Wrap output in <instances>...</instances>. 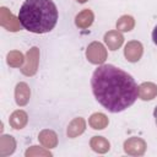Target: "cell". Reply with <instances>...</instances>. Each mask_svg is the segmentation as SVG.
Here are the masks:
<instances>
[{
  "instance_id": "cell-1",
  "label": "cell",
  "mask_w": 157,
  "mask_h": 157,
  "mask_svg": "<svg viewBox=\"0 0 157 157\" xmlns=\"http://www.w3.org/2000/svg\"><path fill=\"white\" fill-rule=\"evenodd\" d=\"M91 87L98 103L110 113L125 110L139 97V87L132 76L112 64L101 65L94 70Z\"/></svg>"
},
{
  "instance_id": "cell-2",
  "label": "cell",
  "mask_w": 157,
  "mask_h": 157,
  "mask_svg": "<svg viewBox=\"0 0 157 157\" xmlns=\"http://www.w3.org/2000/svg\"><path fill=\"white\" fill-rule=\"evenodd\" d=\"M58 9L53 0H25L18 11L21 26L32 33L50 32L58 22Z\"/></svg>"
},
{
  "instance_id": "cell-3",
  "label": "cell",
  "mask_w": 157,
  "mask_h": 157,
  "mask_svg": "<svg viewBox=\"0 0 157 157\" xmlns=\"http://www.w3.org/2000/svg\"><path fill=\"white\" fill-rule=\"evenodd\" d=\"M86 56L92 64H102L107 59V50L99 42H92L86 50Z\"/></svg>"
},
{
  "instance_id": "cell-4",
  "label": "cell",
  "mask_w": 157,
  "mask_h": 157,
  "mask_svg": "<svg viewBox=\"0 0 157 157\" xmlns=\"http://www.w3.org/2000/svg\"><path fill=\"white\" fill-rule=\"evenodd\" d=\"M39 63V49L37 47L31 48L26 55V64L21 67V72L26 76H33L38 70Z\"/></svg>"
},
{
  "instance_id": "cell-5",
  "label": "cell",
  "mask_w": 157,
  "mask_h": 157,
  "mask_svg": "<svg viewBox=\"0 0 157 157\" xmlns=\"http://www.w3.org/2000/svg\"><path fill=\"white\" fill-rule=\"evenodd\" d=\"M146 147V142L141 137H130L124 142V151L130 156H142Z\"/></svg>"
},
{
  "instance_id": "cell-6",
  "label": "cell",
  "mask_w": 157,
  "mask_h": 157,
  "mask_svg": "<svg viewBox=\"0 0 157 157\" xmlns=\"http://www.w3.org/2000/svg\"><path fill=\"white\" fill-rule=\"evenodd\" d=\"M0 23L4 28H6L7 31L11 32H16L20 29V21L18 17L16 18L6 7H1L0 9Z\"/></svg>"
},
{
  "instance_id": "cell-7",
  "label": "cell",
  "mask_w": 157,
  "mask_h": 157,
  "mask_svg": "<svg viewBox=\"0 0 157 157\" xmlns=\"http://www.w3.org/2000/svg\"><path fill=\"white\" fill-rule=\"evenodd\" d=\"M142 53H144V48H142V44L137 40H130L128 42V44L125 45V49H124V55L128 61L130 63H136L141 59L142 56Z\"/></svg>"
},
{
  "instance_id": "cell-8",
  "label": "cell",
  "mask_w": 157,
  "mask_h": 157,
  "mask_svg": "<svg viewBox=\"0 0 157 157\" xmlns=\"http://www.w3.org/2000/svg\"><path fill=\"white\" fill-rule=\"evenodd\" d=\"M29 96H31V91H29V87L26 82H20L16 85L15 99H16V103L18 105H26L29 101Z\"/></svg>"
},
{
  "instance_id": "cell-9",
  "label": "cell",
  "mask_w": 157,
  "mask_h": 157,
  "mask_svg": "<svg viewBox=\"0 0 157 157\" xmlns=\"http://www.w3.org/2000/svg\"><path fill=\"white\" fill-rule=\"evenodd\" d=\"M104 42L110 50H117L118 48L121 47L124 42V37L119 31H109L104 34Z\"/></svg>"
},
{
  "instance_id": "cell-10",
  "label": "cell",
  "mask_w": 157,
  "mask_h": 157,
  "mask_svg": "<svg viewBox=\"0 0 157 157\" xmlns=\"http://www.w3.org/2000/svg\"><path fill=\"white\" fill-rule=\"evenodd\" d=\"M38 140L39 142L45 147V148H54L58 145V136L53 130L45 129L42 130L38 135Z\"/></svg>"
},
{
  "instance_id": "cell-11",
  "label": "cell",
  "mask_w": 157,
  "mask_h": 157,
  "mask_svg": "<svg viewBox=\"0 0 157 157\" xmlns=\"http://www.w3.org/2000/svg\"><path fill=\"white\" fill-rule=\"evenodd\" d=\"M157 96V85L153 82H144L139 86V97L142 101H151Z\"/></svg>"
},
{
  "instance_id": "cell-12",
  "label": "cell",
  "mask_w": 157,
  "mask_h": 157,
  "mask_svg": "<svg viewBox=\"0 0 157 157\" xmlns=\"http://www.w3.org/2000/svg\"><path fill=\"white\" fill-rule=\"evenodd\" d=\"M85 129H86V121H85V119L83 118H75L70 124H69V126H67V136L69 137H71V139H74V137H76V136H78V135H81L83 131H85Z\"/></svg>"
},
{
  "instance_id": "cell-13",
  "label": "cell",
  "mask_w": 157,
  "mask_h": 157,
  "mask_svg": "<svg viewBox=\"0 0 157 157\" xmlns=\"http://www.w3.org/2000/svg\"><path fill=\"white\" fill-rule=\"evenodd\" d=\"M16 141L11 135H2L0 137V156L5 157L15 151Z\"/></svg>"
},
{
  "instance_id": "cell-14",
  "label": "cell",
  "mask_w": 157,
  "mask_h": 157,
  "mask_svg": "<svg viewBox=\"0 0 157 157\" xmlns=\"http://www.w3.org/2000/svg\"><path fill=\"white\" fill-rule=\"evenodd\" d=\"M93 20H94V15L93 12L90 10V9H85L82 10L75 18V23L78 28H87L90 27L92 23H93Z\"/></svg>"
},
{
  "instance_id": "cell-15",
  "label": "cell",
  "mask_w": 157,
  "mask_h": 157,
  "mask_svg": "<svg viewBox=\"0 0 157 157\" xmlns=\"http://www.w3.org/2000/svg\"><path fill=\"white\" fill-rule=\"evenodd\" d=\"M27 120H28V117H27V113L26 112H23V110H16V112H13L10 115L9 123L11 125V128L18 130V129H22V128L26 126Z\"/></svg>"
},
{
  "instance_id": "cell-16",
  "label": "cell",
  "mask_w": 157,
  "mask_h": 157,
  "mask_svg": "<svg viewBox=\"0 0 157 157\" xmlns=\"http://www.w3.org/2000/svg\"><path fill=\"white\" fill-rule=\"evenodd\" d=\"M90 146L94 152L98 153H105L110 148L109 141L103 136H93L90 141Z\"/></svg>"
},
{
  "instance_id": "cell-17",
  "label": "cell",
  "mask_w": 157,
  "mask_h": 157,
  "mask_svg": "<svg viewBox=\"0 0 157 157\" xmlns=\"http://www.w3.org/2000/svg\"><path fill=\"white\" fill-rule=\"evenodd\" d=\"M109 120L107 118V115H104L103 113H94L88 119V124L92 129L94 130H102L108 125Z\"/></svg>"
},
{
  "instance_id": "cell-18",
  "label": "cell",
  "mask_w": 157,
  "mask_h": 157,
  "mask_svg": "<svg viewBox=\"0 0 157 157\" xmlns=\"http://www.w3.org/2000/svg\"><path fill=\"white\" fill-rule=\"evenodd\" d=\"M134 26H135V20L129 15H124L117 21V28L118 31L121 32H129L134 28Z\"/></svg>"
},
{
  "instance_id": "cell-19",
  "label": "cell",
  "mask_w": 157,
  "mask_h": 157,
  "mask_svg": "<svg viewBox=\"0 0 157 157\" xmlns=\"http://www.w3.org/2000/svg\"><path fill=\"white\" fill-rule=\"evenodd\" d=\"M25 61V58L22 55V53L17 52V50H12L7 54V64L12 67H20Z\"/></svg>"
},
{
  "instance_id": "cell-20",
  "label": "cell",
  "mask_w": 157,
  "mask_h": 157,
  "mask_svg": "<svg viewBox=\"0 0 157 157\" xmlns=\"http://www.w3.org/2000/svg\"><path fill=\"white\" fill-rule=\"evenodd\" d=\"M32 156H52V153L49 151L44 150L43 147L32 146L31 148H28L26 151V157H32Z\"/></svg>"
},
{
  "instance_id": "cell-21",
  "label": "cell",
  "mask_w": 157,
  "mask_h": 157,
  "mask_svg": "<svg viewBox=\"0 0 157 157\" xmlns=\"http://www.w3.org/2000/svg\"><path fill=\"white\" fill-rule=\"evenodd\" d=\"M152 40H153V43L157 45V26L153 28V31H152Z\"/></svg>"
},
{
  "instance_id": "cell-22",
  "label": "cell",
  "mask_w": 157,
  "mask_h": 157,
  "mask_svg": "<svg viewBox=\"0 0 157 157\" xmlns=\"http://www.w3.org/2000/svg\"><path fill=\"white\" fill-rule=\"evenodd\" d=\"M153 117H155V120H156V124H157V105H156V108L153 110Z\"/></svg>"
},
{
  "instance_id": "cell-23",
  "label": "cell",
  "mask_w": 157,
  "mask_h": 157,
  "mask_svg": "<svg viewBox=\"0 0 157 157\" xmlns=\"http://www.w3.org/2000/svg\"><path fill=\"white\" fill-rule=\"evenodd\" d=\"M76 1H78V2H81V4H83V2H86L87 0H76Z\"/></svg>"
}]
</instances>
